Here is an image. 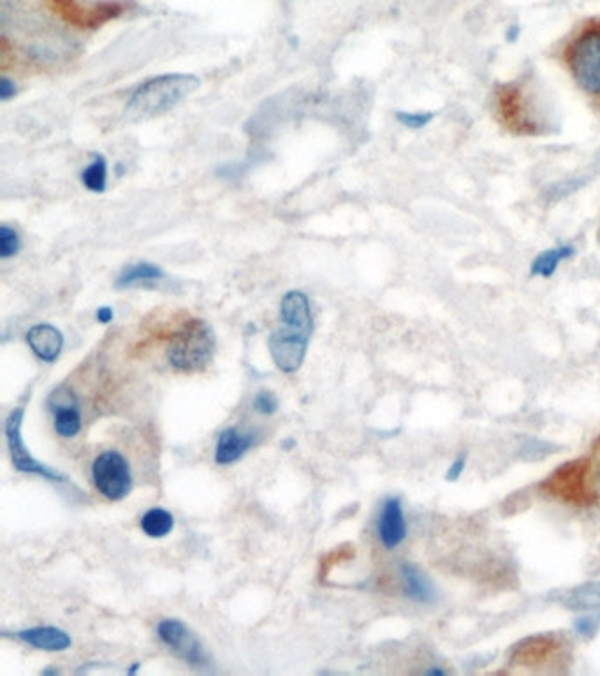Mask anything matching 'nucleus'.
<instances>
[{"instance_id": "obj_25", "label": "nucleus", "mask_w": 600, "mask_h": 676, "mask_svg": "<svg viewBox=\"0 0 600 676\" xmlns=\"http://www.w3.org/2000/svg\"><path fill=\"white\" fill-rule=\"evenodd\" d=\"M600 618L594 616V615H588V616H581L574 622V629L578 634L581 636H594L596 631L599 629Z\"/></svg>"}, {"instance_id": "obj_9", "label": "nucleus", "mask_w": 600, "mask_h": 676, "mask_svg": "<svg viewBox=\"0 0 600 676\" xmlns=\"http://www.w3.org/2000/svg\"><path fill=\"white\" fill-rule=\"evenodd\" d=\"M157 636L168 648H171V652L175 656H178L187 664H191L194 668L206 666V663H208L206 654H204L198 638L191 632V629L184 622H180L177 618H166V620L159 622Z\"/></svg>"}, {"instance_id": "obj_1", "label": "nucleus", "mask_w": 600, "mask_h": 676, "mask_svg": "<svg viewBox=\"0 0 600 676\" xmlns=\"http://www.w3.org/2000/svg\"><path fill=\"white\" fill-rule=\"evenodd\" d=\"M562 60L578 89L600 111V18L585 21L567 39Z\"/></svg>"}, {"instance_id": "obj_12", "label": "nucleus", "mask_w": 600, "mask_h": 676, "mask_svg": "<svg viewBox=\"0 0 600 676\" xmlns=\"http://www.w3.org/2000/svg\"><path fill=\"white\" fill-rule=\"evenodd\" d=\"M14 636L23 643L44 652H64L73 645L71 636L57 627H32L20 631Z\"/></svg>"}, {"instance_id": "obj_16", "label": "nucleus", "mask_w": 600, "mask_h": 676, "mask_svg": "<svg viewBox=\"0 0 600 676\" xmlns=\"http://www.w3.org/2000/svg\"><path fill=\"white\" fill-rule=\"evenodd\" d=\"M166 275L162 272V268H159L157 265H152V263H134V265H129L125 266L114 286L118 290H127V288H134V286H141V284H154V282H159L162 281Z\"/></svg>"}, {"instance_id": "obj_15", "label": "nucleus", "mask_w": 600, "mask_h": 676, "mask_svg": "<svg viewBox=\"0 0 600 676\" xmlns=\"http://www.w3.org/2000/svg\"><path fill=\"white\" fill-rule=\"evenodd\" d=\"M405 595L419 604H433L437 600V592L430 580L412 564H403L400 569Z\"/></svg>"}, {"instance_id": "obj_27", "label": "nucleus", "mask_w": 600, "mask_h": 676, "mask_svg": "<svg viewBox=\"0 0 600 676\" xmlns=\"http://www.w3.org/2000/svg\"><path fill=\"white\" fill-rule=\"evenodd\" d=\"M16 96V84L5 76L0 78V99L9 100L11 97Z\"/></svg>"}, {"instance_id": "obj_18", "label": "nucleus", "mask_w": 600, "mask_h": 676, "mask_svg": "<svg viewBox=\"0 0 600 676\" xmlns=\"http://www.w3.org/2000/svg\"><path fill=\"white\" fill-rule=\"evenodd\" d=\"M51 410H53V426L60 437L71 439V437H76L80 433L82 414H80L78 405L59 402Z\"/></svg>"}, {"instance_id": "obj_14", "label": "nucleus", "mask_w": 600, "mask_h": 676, "mask_svg": "<svg viewBox=\"0 0 600 676\" xmlns=\"http://www.w3.org/2000/svg\"><path fill=\"white\" fill-rule=\"evenodd\" d=\"M280 319L286 324H295L303 330L312 331L313 319L310 310V301L304 292L301 290H289L280 303Z\"/></svg>"}, {"instance_id": "obj_29", "label": "nucleus", "mask_w": 600, "mask_h": 676, "mask_svg": "<svg viewBox=\"0 0 600 676\" xmlns=\"http://www.w3.org/2000/svg\"><path fill=\"white\" fill-rule=\"evenodd\" d=\"M517 34H519V28H517V27H510V28H509V36H507V41H509V43L516 41V39H517Z\"/></svg>"}, {"instance_id": "obj_5", "label": "nucleus", "mask_w": 600, "mask_h": 676, "mask_svg": "<svg viewBox=\"0 0 600 676\" xmlns=\"http://www.w3.org/2000/svg\"><path fill=\"white\" fill-rule=\"evenodd\" d=\"M50 9L59 14L64 21L76 28H99L100 25L118 18L125 5L122 2H113V0H104V2H94V4H85L82 0H46Z\"/></svg>"}, {"instance_id": "obj_20", "label": "nucleus", "mask_w": 600, "mask_h": 676, "mask_svg": "<svg viewBox=\"0 0 600 676\" xmlns=\"http://www.w3.org/2000/svg\"><path fill=\"white\" fill-rule=\"evenodd\" d=\"M173 527H175L173 514L162 507H154L146 511L141 518V530L152 539L166 537L168 534H171Z\"/></svg>"}, {"instance_id": "obj_26", "label": "nucleus", "mask_w": 600, "mask_h": 676, "mask_svg": "<svg viewBox=\"0 0 600 676\" xmlns=\"http://www.w3.org/2000/svg\"><path fill=\"white\" fill-rule=\"evenodd\" d=\"M465 465H467V458H465L463 455L458 457V458L451 464V467H449V471H447V481H456V480H460L462 474H463V471H465Z\"/></svg>"}, {"instance_id": "obj_8", "label": "nucleus", "mask_w": 600, "mask_h": 676, "mask_svg": "<svg viewBox=\"0 0 600 676\" xmlns=\"http://www.w3.org/2000/svg\"><path fill=\"white\" fill-rule=\"evenodd\" d=\"M94 484L109 500H122L132 488V474L127 460L116 451L100 453L92 465Z\"/></svg>"}, {"instance_id": "obj_4", "label": "nucleus", "mask_w": 600, "mask_h": 676, "mask_svg": "<svg viewBox=\"0 0 600 676\" xmlns=\"http://www.w3.org/2000/svg\"><path fill=\"white\" fill-rule=\"evenodd\" d=\"M213 331L204 321L193 319L182 326L171 338L168 360L173 369L182 372H196L208 365L213 356Z\"/></svg>"}, {"instance_id": "obj_7", "label": "nucleus", "mask_w": 600, "mask_h": 676, "mask_svg": "<svg viewBox=\"0 0 600 676\" xmlns=\"http://www.w3.org/2000/svg\"><path fill=\"white\" fill-rule=\"evenodd\" d=\"M310 335H312V331L303 330L295 324H286V322L282 328H279L272 333V337L268 338L270 354H272L275 365L282 372L293 374V372L300 370L304 354H306V349H308Z\"/></svg>"}, {"instance_id": "obj_28", "label": "nucleus", "mask_w": 600, "mask_h": 676, "mask_svg": "<svg viewBox=\"0 0 600 676\" xmlns=\"http://www.w3.org/2000/svg\"><path fill=\"white\" fill-rule=\"evenodd\" d=\"M113 315H114L113 308H109V306H100L96 312V319L99 321L100 324H109L113 321Z\"/></svg>"}, {"instance_id": "obj_17", "label": "nucleus", "mask_w": 600, "mask_h": 676, "mask_svg": "<svg viewBox=\"0 0 600 676\" xmlns=\"http://www.w3.org/2000/svg\"><path fill=\"white\" fill-rule=\"evenodd\" d=\"M574 247H571V245H560V247H553V249H548V251H544V252H541L535 259H533V263H532V266H530V274L533 275V277H542V279H549L557 270H558V266L564 263V261H567V259H571L572 256H574Z\"/></svg>"}, {"instance_id": "obj_30", "label": "nucleus", "mask_w": 600, "mask_h": 676, "mask_svg": "<svg viewBox=\"0 0 600 676\" xmlns=\"http://www.w3.org/2000/svg\"><path fill=\"white\" fill-rule=\"evenodd\" d=\"M428 675H446V672H442V670H428Z\"/></svg>"}, {"instance_id": "obj_11", "label": "nucleus", "mask_w": 600, "mask_h": 676, "mask_svg": "<svg viewBox=\"0 0 600 676\" xmlns=\"http://www.w3.org/2000/svg\"><path fill=\"white\" fill-rule=\"evenodd\" d=\"M27 344L39 360L53 363L62 353L64 337L51 324H36L27 333Z\"/></svg>"}, {"instance_id": "obj_13", "label": "nucleus", "mask_w": 600, "mask_h": 676, "mask_svg": "<svg viewBox=\"0 0 600 676\" xmlns=\"http://www.w3.org/2000/svg\"><path fill=\"white\" fill-rule=\"evenodd\" d=\"M254 444V437L250 433H243L236 428H225L215 448V462L218 465H231L238 462Z\"/></svg>"}, {"instance_id": "obj_19", "label": "nucleus", "mask_w": 600, "mask_h": 676, "mask_svg": "<svg viewBox=\"0 0 600 676\" xmlns=\"http://www.w3.org/2000/svg\"><path fill=\"white\" fill-rule=\"evenodd\" d=\"M562 602L576 611H590L600 608V581L580 585L565 593Z\"/></svg>"}, {"instance_id": "obj_3", "label": "nucleus", "mask_w": 600, "mask_h": 676, "mask_svg": "<svg viewBox=\"0 0 600 676\" xmlns=\"http://www.w3.org/2000/svg\"><path fill=\"white\" fill-rule=\"evenodd\" d=\"M200 87L193 75H164L139 85L129 99L125 113L134 118H152L171 111Z\"/></svg>"}, {"instance_id": "obj_21", "label": "nucleus", "mask_w": 600, "mask_h": 676, "mask_svg": "<svg viewBox=\"0 0 600 676\" xmlns=\"http://www.w3.org/2000/svg\"><path fill=\"white\" fill-rule=\"evenodd\" d=\"M82 184L91 193L100 194L107 186V163L102 155H94L92 163L82 171Z\"/></svg>"}, {"instance_id": "obj_22", "label": "nucleus", "mask_w": 600, "mask_h": 676, "mask_svg": "<svg viewBox=\"0 0 600 676\" xmlns=\"http://www.w3.org/2000/svg\"><path fill=\"white\" fill-rule=\"evenodd\" d=\"M21 247L18 233L9 226H0V258L9 259L18 254Z\"/></svg>"}, {"instance_id": "obj_6", "label": "nucleus", "mask_w": 600, "mask_h": 676, "mask_svg": "<svg viewBox=\"0 0 600 676\" xmlns=\"http://www.w3.org/2000/svg\"><path fill=\"white\" fill-rule=\"evenodd\" d=\"M21 421H23V407H16L7 421H5V439H7V448H9V455H11V462H12V467L20 473H25V474H36V476H41L48 481H53V483H62L66 481V478L50 469L48 465L41 464L39 460H36L25 448V442H23V437H21Z\"/></svg>"}, {"instance_id": "obj_23", "label": "nucleus", "mask_w": 600, "mask_h": 676, "mask_svg": "<svg viewBox=\"0 0 600 676\" xmlns=\"http://www.w3.org/2000/svg\"><path fill=\"white\" fill-rule=\"evenodd\" d=\"M435 113L431 111H397V120L408 129H422L433 120Z\"/></svg>"}, {"instance_id": "obj_2", "label": "nucleus", "mask_w": 600, "mask_h": 676, "mask_svg": "<svg viewBox=\"0 0 600 676\" xmlns=\"http://www.w3.org/2000/svg\"><path fill=\"white\" fill-rule=\"evenodd\" d=\"M539 97L526 84H501L495 92V113L501 125L517 136H541L548 129V120L541 109Z\"/></svg>"}, {"instance_id": "obj_24", "label": "nucleus", "mask_w": 600, "mask_h": 676, "mask_svg": "<svg viewBox=\"0 0 600 676\" xmlns=\"http://www.w3.org/2000/svg\"><path fill=\"white\" fill-rule=\"evenodd\" d=\"M254 409L263 416L275 414L279 409V398L272 391H259L254 396Z\"/></svg>"}, {"instance_id": "obj_10", "label": "nucleus", "mask_w": 600, "mask_h": 676, "mask_svg": "<svg viewBox=\"0 0 600 676\" xmlns=\"http://www.w3.org/2000/svg\"><path fill=\"white\" fill-rule=\"evenodd\" d=\"M377 532L383 546L388 550H395L405 541L407 523L399 497H390L384 500L377 523Z\"/></svg>"}]
</instances>
